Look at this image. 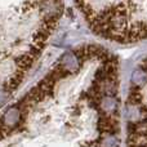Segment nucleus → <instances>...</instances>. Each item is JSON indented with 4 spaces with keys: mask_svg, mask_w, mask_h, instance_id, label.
I'll return each mask as SVG.
<instances>
[{
    "mask_svg": "<svg viewBox=\"0 0 147 147\" xmlns=\"http://www.w3.org/2000/svg\"><path fill=\"white\" fill-rule=\"evenodd\" d=\"M61 12V0H0V101L23 81Z\"/></svg>",
    "mask_w": 147,
    "mask_h": 147,
    "instance_id": "1",
    "label": "nucleus"
}]
</instances>
